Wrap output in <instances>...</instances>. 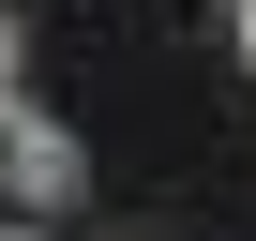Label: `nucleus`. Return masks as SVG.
Returning a JSON list of instances; mask_svg holds the SVG:
<instances>
[{
	"mask_svg": "<svg viewBox=\"0 0 256 241\" xmlns=\"http://www.w3.org/2000/svg\"><path fill=\"white\" fill-rule=\"evenodd\" d=\"M0 90H16V16H0Z\"/></svg>",
	"mask_w": 256,
	"mask_h": 241,
	"instance_id": "f03ea898",
	"label": "nucleus"
},
{
	"mask_svg": "<svg viewBox=\"0 0 256 241\" xmlns=\"http://www.w3.org/2000/svg\"><path fill=\"white\" fill-rule=\"evenodd\" d=\"M0 241H30V226H0Z\"/></svg>",
	"mask_w": 256,
	"mask_h": 241,
	"instance_id": "20e7f679",
	"label": "nucleus"
},
{
	"mask_svg": "<svg viewBox=\"0 0 256 241\" xmlns=\"http://www.w3.org/2000/svg\"><path fill=\"white\" fill-rule=\"evenodd\" d=\"M0 181H16V196H30V211H60V196H76V181H90V151H76V136H60V120H46V106H30V90H0Z\"/></svg>",
	"mask_w": 256,
	"mask_h": 241,
	"instance_id": "f257e3e1",
	"label": "nucleus"
},
{
	"mask_svg": "<svg viewBox=\"0 0 256 241\" xmlns=\"http://www.w3.org/2000/svg\"><path fill=\"white\" fill-rule=\"evenodd\" d=\"M241 60H256V0H241Z\"/></svg>",
	"mask_w": 256,
	"mask_h": 241,
	"instance_id": "7ed1b4c3",
	"label": "nucleus"
}]
</instances>
